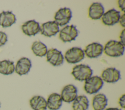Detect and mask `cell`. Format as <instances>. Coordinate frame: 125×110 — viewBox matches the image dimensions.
<instances>
[{"label": "cell", "mask_w": 125, "mask_h": 110, "mask_svg": "<svg viewBox=\"0 0 125 110\" xmlns=\"http://www.w3.org/2000/svg\"><path fill=\"white\" fill-rule=\"evenodd\" d=\"M101 78L105 82L115 83L121 79L120 72L115 68H107L102 73Z\"/></svg>", "instance_id": "obj_8"}, {"label": "cell", "mask_w": 125, "mask_h": 110, "mask_svg": "<svg viewBox=\"0 0 125 110\" xmlns=\"http://www.w3.org/2000/svg\"><path fill=\"white\" fill-rule=\"evenodd\" d=\"M15 71L13 62L9 60H3L0 62V73L4 75L12 74Z\"/></svg>", "instance_id": "obj_22"}, {"label": "cell", "mask_w": 125, "mask_h": 110, "mask_svg": "<svg viewBox=\"0 0 125 110\" xmlns=\"http://www.w3.org/2000/svg\"><path fill=\"white\" fill-rule=\"evenodd\" d=\"M120 12L115 9H111L104 13L102 16L103 23L106 26H113L119 22Z\"/></svg>", "instance_id": "obj_9"}, {"label": "cell", "mask_w": 125, "mask_h": 110, "mask_svg": "<svg viewBox=\"0 0 125 110\" xmlns=\"http://www.w3.org/2000/svg\"><path fill=\"white\" fill-rule=\"evenodd\" d=\"M77 93V88L73 84H68L63 88L60 95L62 101L69 103L73 102L76 98Z\"/></svg>", "instance_id": "obj_7"}, {"label": "cell", "mask_w": 125, "mask_h": 110, "mask_svg": "<svg viewBox=\"0 0 125 110\" xmlns=\"http://www.w3.org/2000/svg\"><path fill=\"white\" fill-rule=\"evenodd\" d=\"M21 30L25 35L34 36L40 31L39 23L35 20H31L24 22L21 26Z\"/></svg>", "instance_id": "obj_13"}, {"label": "cell", "mask_w": 125, "mask_h": 110, "mask_svg": "<svg viewBox=\"0 0 125 110\" xmlns=\"http://www.w3.org/2000/svg\"><path fill=\"white\" fill-rule=\"evenodd\" d=\"M31 49L36 56L41 57L45 56L48 50L46 45L39 41H36L33 43Z\"/></svg>", "instance_id": "obj_21"}, {"label": "cell", "mask_w": 125, "mask_h": 110, "mask_svg": "<svg viewBox=\"0 0 125 110\" xmlns=\"http://www.w3.org/2000/svg\"><path fill=\"white\" fill-rule=\"evenodd\" d=\"M72 17V12L70 9L66 7L59 9L55 13L54 21L60 26H62L68 23Z\"/></svg>", "instance_id": "obj_6"}, {"label": "cell", "mask_w": 125, "mask_h": 110, "mask_svg": "<svg viewBox=\"0 0 125 110\" xmlns=\"http://www.w3.org/2000/svg\"><path fill=\"white\" fill-rule=\"evenodd\" d=\"M46 60L53 66H59L62 64L64 57L61 51L56 48H51L47 50Z\"/></svg>", "instance_id": "obj_10"}, {"label": "cell", "mask_w": 125, "mask_h": 110, "mask_svg": "<svg viewBox=\"0 0 125 110\" xmlns=\"http://www.w3.org/2000/svg\"><path fill=\"white\" fill-rule=\"evenodd\" d=\"M103 84L104 81L100 77L91 76L85 81L83 88L87 94H92L99 92Z\"/></svg>", "instance_id": "obj_3"}, {"label": "cell", "mask_w": 125, "mask_h": 110, "mask_svg": "<svg viewBox=\"0 0 125 110\" xmlns=\"http://www.w3.org/2000/svg\"><path fill=\"white\" fill-rule=\"evenodd\" d=\"M120 24V25L124 28H125V14H123L122 15H121L120 16L119 22Z\"/></svg>", "instance_id": "obj_27"}, {"label": "cell", "mask_w": 125, "mask_h": 110, "mask_svg": "<svg viewBox=\"0 0 125 110\" xmlns=\"http://www.w3.org/2000/svg\"><path fill=\"white\" fill-rule=\"evenodd\" d=\"M89 107V100L84 95L77 96L73 101L72 107L73 110H87Z\"/></svg>", "instance_id": "obj_20"}, {"label": "cell", "mask_w": 125, "mask_h": 110, "mask_svg": "<svg viewBox=\"0 0 125 110\" xmlns=\"http://www.w3.org/2000/svg\"><path fill=\"white\" fill-rule=\"evenodd\" d=\"M7 41V36L6 34L0 31V47L4 45Z\"/></svg>", "instance_id": "obj_23"}, {"label": "cell", "mask_w": 125, "mask_h": 110, "mask_svg": "<svg viewBox=\"0 0 125 110\" xmlns=\"http://www.w3.org/2000/svg\"></svg>", "instance_id": "obj_29"}, {"label": "cell", "mask_w": 125, "mask_h": 110, "mask_svg": "<svg viewBox=\"0 0 125 110\" xmlns=\"http://www.w3.org/2000/svg\"><path fill=\"white\" fill-rule=\"evenodd\" d=\"M78 35V31L76 26L67 25L63 28L59 32V37L64 43L75 40Z\"/></svg>", "instance_id": "obj_5"}, {"label": "cell", "mask_w": 125, "mask_h": 110, "mask_svg": "<svg viewBox=\"0 0 125 110\" xmlns=\"http://www.w3.org/2000/svg\"><path fill=\"white\" fill-rule=\"evenodd\" d=\"M118 103L122 108H125V94H123L119 99Z\"/></svg>", "instance_id": "obj_24"}, {"label": "cell", "mask_w": 125, "mask_h": 110, "mask_svg": "<svg viewBox=\"0 0 125 110\" xmlns=\"http://www.w3.org/2000/svg\"><path fill=\"white\" fill-rule=\"evenodd\" d=\"M104 9L103 5L98 2H93L88 9V17L93 20H97L102 17Z\"/></svg>", "instance_id": "obj_15"}, {"label": "cell", "mask_w": 125, "mask_h": 110, "mask_svg": "<svg viewBox=\"0 0 125 110\" xmlns=\"http://www.w3.org/2000/svg\"><path fill=\"white\" fill-rule=\"evenodd\" d=\"M125 46L120 41L110 40L108 41L103 49V51L107 56L112 57H118L123 55Z\"/></svg>", "instance_id": "obj_1"}, {"label": "cell", "mask_w": 125, "mask_h": 110, "mask_svg": "<svg viewBox=\"0 0 125 110\" xmlns=\"http://www.w3.org/2000/svg\"><path fill=\"white\" fill-rule=\"evenodd\" d=\"M64 57L68 63L74 64L84 59V53L81 48L73 47L66 51Z\"/></svg>", "instance_id": "obj_4"}, {"label": "cell", "mask_w": 125, "mask_h": 110, "mask_svg": "<svg viewBox=\"0 0 125 110\" xmlns=\"http://www.w3.org/2000/svg\"><path fill=\"white\" fill-rule=\"evenodd\" d=\"M103 49V46L100 43H92L85 47L83 52L88 58H95L102 55Z\"/></svg>", "instance_id": "obj_12"}, {"label": "cell", "mask_w": 125, "mask_h": 110, "mask_svg": "<svg viewBox=\"0 0 125 110\" xmlns=\"http://www.w3.org/2000/svg\"><path fill=\"white\" fill-rule=\"evenodd\" d=\"M124 0H119L118 1V4L120 9L123 12H125V5Z\"/></svg>", "instance_id": "obj_25"}, {"label": "cell", "mask_w": 125, "mask_h": 110, "mask_svg": "<svg viewBox=\"0 0 125 110\" xmlns=\"http://www.w3.org/2000/svg\"><path fill=\"white\" fill-rule=\"evenodd\" d=\"M93 70L88 65L80 64L73 67L71 72L74 79L78 81H85L92 76Z\"/></svg>", "instance_id": "obj_2"}, {"label": "cell", "mask_w": 125, "mask_h": 110, "mask_svg": "<svg viewBox=\"0 0 125 110\" xmlns=\"http://www.w3.org/2000/svg\"><path fill=\"white\" fill-rule=\"evenodd\" d=\"M62 99L58 93L50 94L47 99V108L50 110H58L62 105Z\"/></svg>", "instance_id": "obj_17"}, {"label": "cell", "mask_w": 125, "mask_h": 110, "mask_svg": "<svg viewBox=\"0 0 125 110\" xmlns=\"http://www.w3.org/2000/svg\"><path fill=\"white\" fill-rule=\"evenodd\" d=\"M104 110H121L117 108H108L104 109Z\"/></svg>", "instance_id": "obj_28"}, {"label": "cell", "mask_w": 125, "mask_h": 110, "mask_svg": "<svg viewBox=\"0 0 125 110\" xmlns=\"http://www.w3.org/2000/svg\"><path fill=\"white\" fill-rule=\"evenodd\" d=\"M29 104L33 110H46L47 109L46 100L41 95L33 96L30 99Z\"/></svg>", "instance_id": "obj_19"}, {"label": "cell", "mask_w": 125, "mask_h": 110, "mask_svg": "<svg viewBox=\"0 0 125 110\" xmlns=\"http://www.w3.org/2000/svg\"><path fill=\"white\" fill-rule=\"evenodd\" d=\"M125 29H124L121 31L120 35V37H119L120 39V42L123 45H124V46L125 45Z\"/></svg>", "instance_id": "obj_26"}, {"label": "cell", "mask_w": 125, "mask_h": 110, "mask_svg": "<svg viewBox=\"0 0 125 110\" xmlns=\"http://www.w3.org/2000/svg\"><path fill=\"white\" fill-rule=\"evenodd\" d=\"M59 31V27L54 21H47L42 23L40 26L41 34L47 37L54 36Z\"/></svg>", "instance_id": "obj_11"}, {"label": "cell", "mask_w": 125, "mask_h": 110, "mask_svg": "<svg viewBox=\"0 0 125 110\" xmlns=\"http://www.w3.org/2000/svg\"><path fill=\"white\" fill-rule=\"evenodd\" d=\"M16 21V16L11 12L3 11L0 13V26L2 28L10 27Z\"/></svg>", "instance_id": "obj_16"}, {"label": "cell", "mask_w": 125, "mask_h": 110, "mask_svg": "<svg viewBox=\"0 0 125 110\" xmlns=\"http://www.w3.org/2000/svg\"><path fill=\"white\" fill-rule=\"evenodd\" d=\"M32 64L30 59L26 57L20 59L15 67V71L20 76L27 74L31 68Z\"/></svg>", "instance_id": "obj_14"}, {"label": "cell", "mask_w": 125, "mask_h": 110, "mask_svg": "<svg viewBox=\"0 0 125 110\" xmlns=\"http://www.w3.org/2000/svg\"><path fill=\"white\" fill-rule=\"evenodd\" d=\"M107 105V99L103 94H98L93 98L92 105L94 110H104Z\"/></svg>", "instance_id": "obj_18"}]
</instances>
